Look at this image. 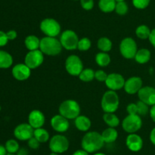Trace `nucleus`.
Masks as SVG:
<instances>
[{
  "label": "nucleus",
  "mask_w": 155,
  "mask_h": 155,
  "mask_svg": "<svg viewBox=\"0 0 155 155\" xmlns=\"http://www.w3.org/2000/svg\"><path fill=\"white\" fill-rule=\"evenodd\" d=\"M104 144L101 134L98 132H88L81 141L82 148L88 153H95L101 150Z\"/></svg>",
  "instance_id": "obj_1"
},
{
  "label": "nucleus",
  "mask_w": 155,
  "mask_h": 155,
  "mask_svg": "<svg viewBox=\"0 0 155 155\" xmlns=\"http://www.w3.org/2000/svg\"><path fill=\"white\" fill-rule=\"evenodd\" d=\"M61 43L60 40L52 36H44L40 40L39 50L44 55L50 56H55L60 54L62 51Z\"/></svg>",
  "instance_id": "obj_2"
},
{
  "label": "nucleus",
  "mask_w": 155,
  "mask_h": 155,
  "mask_svg": "<svg viewBox=\"0 0 155 155\" xmlns=\"http://www.w3.org/2000/svg\"><path fill=\"white\" fill-rule=\"evenodd\" d=\"M80 106L78 102L74 100H64L58 108L59 114L68 119H75L80 114Z\"/></svg>",
  "instance_id": "obj_3"
},
{
  "label": "nucleus",
  "mask_w": 155,
  "mask_h": 155,
  "mask_svg": "<svg viewBox=\"0 0 155 155\" xmlns=\"http://www.w3.org/2000/svg\"><path fill=\"white\" fill-rule=\"evenodd\" d=\"M120 99L116 91H106L102 96L101 100V106L104 112H115L119 108Z\"/></svg>",
  "instance_id": "obj_4"
},
{
  "label": "nucleus",
  "mask_w": 155,
  "mask_h": 155,
  "mask_svg": "<svg viewBox=\"0 0 155 155\" xmlns=\"http://www.w3.org/2000/svg\"><path fill=\"white\" fill-rule=\"evenodd\" d=\"M39 29L46 36L52 37L58 36L61 30V27L58 21L51 18H47L42 20L39 24Z\"/></svg>",
  "instance_id": "obj_5"
},
{
  "label": "nucleus",
  "mask_w": 155,
  "mask_h": 155,
  "mask_svg": "<svg viewBox=\"0 0 155 155\" xmlns=\"http://www.w3.org/2000/svg\"><path fill=\"white\" fill-rule=\"evenodd\" d=\"M138 51L136 40L132 37H126L120 43V52L123 57L127 59H133Z\"/></svg>",
  "instance_id": "obj_6"
},
{
  "label": "nucleus",
  "mask_w": 155,
  "mask_h": 155,
  "mask_svg": "<svg viewBox=\"0 0 155 155\" xmlns=\"http://www.w3.org/2000/svg\"><path fill=\"white\" fill-rule=\"evenodd\" d=\"M80 39L78 35L75 31L72 30H64L61 33L60 36V42L62 47L67 50H75L78 46V43Z\"/></svg>",
  "instance_id": "obj_7"
},
{
  "label": "nucleus",
  "mask_w": 155,
  "mask_h": 155,
  "mask_svg": "<svg viewBox=\"0 0 155 155\" xmlns=\"http://www.w3.org/2000/svg\"><path fill=\"white\" fill-rule=\"evenodd\" d=\"M70 143L68 138L63 135H54L49 140V148L51 152L57 153H64L69 148Z\"/></svg>",
  "instance_id": "obj_8"
},
{
  "label": "nucleus",
  "mask_w": 155,
  "mask_h": 155,
  "mask_svg": "<svg viewBox=\"0 0 155 155\" xmlns=\"http://www.w3.org/2000/svg\"><path fill=\"white\" fill-rule=\"evenodd\" d=\"M142 126V120L138 114L130 115L125 117L122 121V128L126 132L129 134L136 133Z\"/></svg>",
  "instance_id": "obj_9"
},
{
  "label": "nucleus",
  "mask_w": 155,
  "mask_h": 155,
  "mask_svg": "<svg viewBox=\"0 0 155 155\" xmlns=\"http://www.w3.org/2000/svg\"><path fill=\"white\" fill-rule=\"evenodd\" d=\"M65 68L71 75L79 76L84 69L83 61L77 55H71L65 61Z\"/></svg>",
  "instance_id": "obj_10"
},
{
  "label": "nucleus",
  "mask_w": 155,
  "mask_h": 155,
  "mask_svg": "<svg viewBox=\"0 0 155 155\" xmlns=\"http://www.w3.org/2000/svg\"><path fill=\"white\" fill-rule=\"evenodd\" d=\"M44 61V54L40 50L29 51L24 58V63L30 69H35L42 65Z\"/></svg>",
  "instance_id": "obj_11"
},
{
  "label": "nucleus",
  "mask_w": 155,
  "mask_h": 155,
  "mask_svg": "<svg viewBox=\"0 0 155 155\" xmlns=\"http://www.w3.org/2000/svg\"><path fill=\"white\" fill-rule=\"evenodd\" d=\"M34 129L29 123H21L14 129V135L19 141H28L33 137Z\"/></svg>",
  "instance_id": "obj_12"
},
{
  "label": "nucleus",
  "mask_w": 155,
  "mask_h": 155,
  "mask_svg": "<svg viewBox=\"0 0 155 155\" xmlns=\"http://www.w3.org/2000/svg\"><path fill=\"white\" fill-rule=\"evenodd\" d=\"M125 78L122 74L119 73H110L107 75L105 81V85L109 90L114 91H117L122 89L125 84Z\"/></svg>",
  "instance_id": "obj_13"
},
{
  "label": "nucleus",
  "mask_w": 155,
  "mask_h": 155,
  "mask_svg": "<svg viewBox=\"0 0 155 155\" xmlns=\"http://www.w3.org/2000/svg\"><path fill=\"white\" fill-rule=\"evenodd\" d=\"M12 76L16 80L23 81H26L31 75V69L25 63H18L14 65L12 70Z\"/></svg>",
  "instance_id": "obj_14"
},
{
  "label": "nucleus",
  "mask_w": 155,
  "mask_h": 155,
  "mask_svg": "<svg viewBox=\"0 0 155 155\" xmlns=\"http://www.w3.org/2000/svg\"><path fill=\"white\" fill-rule=\"evenodd\" d=\"M50 124H51V128L55 132H60V133L67 132L70 127L69 119L65 118L61 114H57L52 116L50 121Z\"/></svg>",
  "instance_id": "obj_15"
},
{
  "label": "nucleus",
  "mask_w": 155,
  "mask_h": 155,
  "mask_svg": "<svg viewBox=\"0 0 155 155\" xmlns=\"http://www.w3.org/2000/svg\"><path fill=\"white\" fill-rule=\"evenodd\" d=\"M142 84H143V81L140 77L133 76L126 80L124 89L125 92L128 94H138V92L142 88Z\"/></svg>",
  "instance_id": "obj_16"
},
{
  "label": "nucleus",
  "mask_w": 155,
  "mask_h": 155,
  "mask_svg": "<svg viewBox=\"0 0 155 155\" xmlns=\"http://www.w3.org/2000/svg\"><path fill=\"white\" fill-rule=\"evenodd\" d=\"M138 97L148 106L155 105V88L153 87H142L138 92Z\"/></svg>",
  "instance_id": "obj_17"
},
{
  "label": "nucleus",
  "mask_w": 155,
  "mask_h": 155,
  "mask_svg": "<svg viewBox=\"0 0 155 155\" xmlns=\"http://www.w3.org/2000/svg\"><path fill=\"white\" fill-rule=\"evenodd\" d=\"M45 122V117L43 112L39 109H33L29 113L28 123L34 129L42 128Z\"/></svg>",
  "instance_id": "obj_18"
},
{
  "label": "nucleus",
  "mask_w": 155,
  "mask_h": 155,
  "mask_svg": "<svg viewBox=\"0 0 155 155\" xmlns=\"http://www.w3.org/2000/svg\"><path fill=\"white\" fill-rule=\"evenodd\" d=\"M126 144L129 150L133 152H138L143 147V140L138 134H129L126 139Z\"/></svg>",
  "instance_id": "obj_19"
},
{
  "label": "nucleus",
  "mask_w": 155,
  "mask_h": 155,
  "mask_svg": "<svg viewBox=\"0 0 155 155\" xmlns=\"http://www.w3.org/2000/svg\"><path fill=\"white\" fill-rule=\"evenodd\" d=\"M74 125L77 129L80 132H88L92 126V122L89 117L80 115L74 119Z\"/></svg>",
  "instance_id": "obj_20"
},
{
  "label": "nucleus",
  "mask_w": 155,
  "mask_h": 155,
  "mask_svg": "<svg viewBox=\"0 0 155 155\" xmlns=\"http://www.w3.org/2000/svg\"><path fill=\"white\" fill-rule=\"evenodd\" d=\"M13 65V57L8 52L0 50V68L7 69Z\"/></svg>",
  "instance_id": "obj_21"
},
{
  "label": "nucleus",
  "mask_w": 155,
  "mask_h": 155,
  "mask_svg": "<svg viewBox=\"0 0 155 155\" xmlns=\"http://www.w3.org/2000/svg\"><path fill=\"white\" fill-rule=\"evenodd\" d=\"M103 140L104 143H113L118 138V132L117 131L116 128L107 127V129H104L101 133Z\"/></svg>",
  "instance_id": "obj_22"
},
{
  "label": "nucleus",
  "mask_w": 155,
  "mask_h": 155,
  "mask_svg": "<svg viewBox=\"0 0 155 155\" xmlns=\"http://www.w3.org/2000/svg\"><path fill=\"white\" fill-rule=\"evenodd\" d=\"M151 53L149 50L146 48H142L138 50L134 59L139 64H145L151 59Z\"/></svg>",
  "instance_id": "obj_23"
},
{
  "label": "nucleus",
  "mask_w": 155,
  "mask_h": 155,
  "mask_svg": "<svg viewBox=\"0 0 155 155\" xmlns=\"http://www.w3.org/2000/svg\"><path fill=\"white\" fill-rule=\"evenodd\" d=\"M24 45L26 48L29 51H33V50H39L40 46V40L35 35L31 34L28 35L24 40Z\"/></svg>",
  "instance_id": "obj_24"
},
{
  "label": "nucleus",
  "mask_w": 155,
  "mask_h": 155,
  "mask_svg": "<svg viewBox=\"0 0 155 155\" xmlns=\"http://www.w3.org/2000/svg\"><path fill=\"white\" fill-rule=\"evenodd\" d=\"M117 2L115 0H99L98 8L104 13H110L115 10Z\"/></svg>",
  "instance_id": "obj_25"
},
{
  "label": "nucleus",
  "mask_w": 155,
  "mask_h": 155,
  "mask_svg": "<svg viewBox=\"0 0 155 155\" xmlns=\"http://www.w3.org/2000/svg\"><path fill=\"white\" fill-rule=\"evenodd\" d=\"M103 120L108 127L117 128L120 125V119L114 112H104L103 115Z\"/></svg>",
  "instance_id": "obj_26"
},
{
  "label": "nucleus",
  "mask_w": 155,
  "mask_h": 155,
  "mask_svg": "<svg viewBox=\"0 0 155 155\" xmlns=\"http://www.w3.org/2000/svg\"><path fill=\"white\" fill-rule=\"evenodd\" d=\"M97 46L98 50H101V52H104V53H108L110 51L113 46L112 41L106 36H102L99 38L97 43Z\"/></svg>",
  "instance_id": "obj_27"
},
{
  "label": "nucleus",
  "mask_w": 155,
  "mask_h": 155,
  "mask_svg": "<svg viewBox=\"0 0 155 155\" xmlns=\"http://www.w3.org/2000/svg\"><path fill=\"white\" fill-rule=\"evenodd\" d=\"M95 62L100 67H106L110 63V56L107 53L99 52L95 55Z\"/></svg>",
  "instance_id": "obj_28"
},
{
  "label": "nucleus",
  "mask_w": 155,
  "mask_h": 155,
  "mask_svg": "<svg viewBox=\"0 0 155 155\" xmlns=\"http://www.w3.org/2000/svg\"><path fill=\"white\" fill-rule=\"evenodd\" d=\"M33 137L36 138L40 143H45L49 140V133L46 129L43 128L34 129Z\"/></svg>",
  "instance_id": "obj_29"
},
{
  "label": "nucleus",
  "mask_w": 155,
  "mask_h": 155,
  "mask_svg": "<svg viewBox=\"0 0 155 155\" xmlns=\"http://www.w3.org/2000/svg\"><path fill=\"white\" fill-rule=\"evenodd\" d=\"M151 29L145 24H142L136 27V35L138 38L141 40H146L149 38L151 34Z\"/></svg>",
  "instance_id": "obj_30"
},
{
  "label": "nucleus",
  "mask_w": 155,
  "mask_h": 155,
  "mask_svg": "<svg viewBox=\"0 0 155 155\" xmlns=\"http://www.w3.org/2000/svg\"><path fill=\"white\" fill-rule=\"evenodd\" d=\"M95 71H94L92 68H84L81 71V73H80L78 77L80 80L82 81L90 82L93 79H95Z\"/></svg>",
  "instance_id": "obj_31"
},
{
  "label": "nucleus",
  "mask_w": 155,
  "mask_h": 155,
  "mask_svg": "<svg viewBox=\"0 0 155 155\" xmlns=\"http://www.w3.org/2000/svg\"><path fill=\"white\" fill-rule=\"evenodd\" d=\"M6 150L8 153H17L20 149L19 143L15 139H8L5 144Z\"/></svg>",
  "instance_id": "obj_32"
},
{
  "label": "nucleus",
  "mask_w": 155,
  "mask_h": 155,
  "mask_svg": "<svg viewBox=\"0 0 155 155\" xmlns=\"http://www.w3.org/2000/svg\"><path fill=\"white\" fill-rule=\"evenodd\" d=\"M115 12L119 15H125L127 14L129 11V7L127 3L125 1L117 2L116 7H115Z\"/></svg>",
  "instance_id": "obj_33"
},
{
  "label": "nucleus",
  "mask_w": 155,
  "mask_h": 155,
  "mask_svg": "<svg viewBox=\"0 0 155 155\" xmlns=\"http://www.w3.org/2000/svg\"><path fill=\"white\" fill-rule=\"evenodd\" d=\"M91 46H92V42H91L90 39H89L88 37H83L79 40L77 49L80 51L85 52L89 50L91 48Z\"/></svg>",
  "instance_id": "obj_34"
},
{
  "label": "nucleus",
  "mask_w": 155,
  "mask_h": 155,
  "mask_svg": "<svg viewBox=\"0 0 155 155\" xmlns=\"http://www.w3.org/2000/svg\"><path fill=\"white\" fill-rule=\"evenodd\" d=\"M136 105H137V109H138V115L140 116H143V115H146L149 112V107L148 105L142 102V100H139V101L136 102Z\"/></svg>",
  "instance_id": "obj_35"
},
{
  "label": "nucleus",
  "mask_w": 155,
  "mask_h": 155,
  "mask_svg": "<svg viewBox=\"0 0 155 155\" xmlns=\"http://www.w3.org/2000/svg\"><path fill=\"white\" fill-rule=\"evenodd\" d=\"M151 0H133V5L137 9H145L149 5Z\"/></svg>",
  "instance_id": "obj_36"
},
{
  "label": "nucleus",
  "mask_w": 155,
  "mask_h": 155,
  "mask_svg": "<svg viewBox=\"0 0 155 155\" xmlns=\"http://www.w3.org/2000/svg\"><path fill=\"white\" fill-rule=\"evenodd\" d=\"M107 75H108V74H107L104 70L101 69L97 70L95 72V78L96 79L97 81L101 82H105L106 79H107Z\"/></svg>",
  "instance_id": "obj_37"
},
{
  "label": "nucleus",
  "mask_w": 155,
  "mask_h": 155,
  "mask_svg": "<svg viewBox=\"0 0 155 155\" xmlns=\"http://www.w3.org/2000/svg\"><path fill=\"white\" fill-rule=\"evenodd\" d=\"M80 5L84 10L90 11L94 8V0H80Z\"/></svg>",
  "instance_id": "obj_38"
},
{
  "label": "nucleus",
  "mask_w": 155,
  "mask_h": 155,
  "mask_svg": "<svg viewBox=\"0 0 155 155\" xmlns=\"http://www.w3.org/2000/svg\"><path fill=\"white\" fill-rule=\"evenodd\" d=\"M27 144H28L29 147H30L31 149H33V150H36V149H38L39 147L40 142L35 137H32L30 139H29L27 141Z\"/></svg>",
  "instance_id": "obj_39"
},
{
  "label": "nucleus",
  "mask_w": 155,
  "mask_h": 155,
  "mask_svg": "<svg viewBox=\"0 0 155 155\" xmlns=\"http://www.w3.org/2000/svg\"><path fill=\"white\" fill-rule=\"evenodd\" d=\"M127 112H128V114H130V115H135V114H137L138 109L136 103H130V104H128V106H127Z\"/></svg>",
  "instance_id": "obj_40"
},
{
  "label": "nucleus",
  "mask_w": 155,
  "mask_h": 155,
  "mask_svg": "<svg viewBox=\"0 0 155 155\" xmlns=\"http://www.w3.org/2000/svg\"><path fill=\"white\" fill-rule=\"evenodd\" d=\"M8 39L7 37L5 32L0 30V47L5 46L8 43Z\"/></svg>",
  "instance_id": "obj_41"
},
{
  "label": "nucleus",
  "mask_w": 155,
  "mask_h": 155,
  "mask_svg": "<svg viewBox=\"0 0 155 155\" xmlns=\"http://www.w3.org/2000/svg\"><path fill=\"white\" fill-rule=\"evenodd\" d=\"M6 35L8 40H15L18 36V33L15 30H10L6 32Z\"/></svg>",
  "instance_id": "obj_42"
},
{
  "label": "nucleus",
  "mask_w": 155,
  "mask_h": 155,
  "mask_svg": "<svg viewBox=\"0 0 155 155\" xmlns=\"http://www.w3.org/2000/svg\"><path fill=\"white\" fill-rule=\"evenodd\" d=\"M148 40H149V42L151 43V45L155 48V28L151 30V34H150Z\"/></svg>",
  "instance_id": "obj_43"
},
{
  "label": "nucleus",
  "mask_w": 155,
  "mask_h": 155,
  "mask_svg": "<svg viewBox=\"0 0 155 155\" xmlns=\"http://www.w3.org/2000/svg\"><path fill=\"white\" fill-rule=\"evenodd\" d=\"M149 114H150V116H151V119L153 120V122H155V105H153L151 106V109L149 110Z\"/></svg>",
  "instance_id": "obj_44"
},
{
  "label": "nucleus",
  "mask_w": 155,
  "mask_h": 155,
  "mask_svg": "<svg viewBox=\"0 0 155 155\" xmlns=\"http://www.w3.org/2000/svg\"><path fill=\"white\" fill-rule=\"evenodd\" d=\"M150 140H151V142L155 145V127L151 130V133H150Z\"/></svg>",
  "instance_id": "obj_45"
},
{
  "label": "nucleus",
  "mask_w": 155,
  "mask_h": 155,
  "mask_svg": "<svg viewBox=\"0 0 155 155\" xmlns=\"http://www.w3.org/2000/svg\"><path fill=\"white\" fill-rule=\"evenodd\" d=\"M72 155H89L88 152H86V150H84L83 149L82 150H77L73 153Z\"/></svg>",
  "instance_id": "obj_46"
},
{
  "label": "nucleus",
  "mask_w": 155,
  "mask_h": 155,
  "mask_svg": "<svg viewBox=\"0 0 155 155\" xmlns=\"http://www.w3.org/2000/svg\"><path fill=\"white\" fill-rule=\"evenodd\" d=\"M17 155H28V150L26 148H20Z\"/></svg>",
  "instance_id": "obj_47"
},
{
  "label": "nucleus",
  "mask_w": 155,
  "mask_h": 155,
  "mask_svg": "<svg viewBox=\"0 0 155 155\" xmlns=\"http://www.w3.org/2000/svg\"><path fill=\"white\" fill-rule=\"evenodd\" d=\"M8 153L5 147L2 144H0V155H6Z\"/></svg>",
  "instance_id": "obj_48"
},
{
  "label": "nucleus",
  "mask_w": 155,
  "mask_h": 155,
  "mask_svg": "<svg viewBox=\"0 0 155 155\" xmlns=\"http://www.w3.org/2000/svg\"><path fill=\"white\" fill-rule=\"evenodd\" d=\"M94 155H106V154L105 153H95Z\"/></svg>",
  "instance_id": "obj_49"
},
{
  "label": "nucleus",
  "mask_w": 155,
  "mask_h": 155,
  "mask_svg": "<svg viewBox=\"0 0 155 155\" xmlns=\"http://www.w3.org/2000/svg\"><path fill=\"white\" fill-rule=\"evenodd\" d=\"M50 155H59V153H54V152H51V153H50Z\"/></svg>",
  "instance_id": "obj_50"
},
{
  "label": "nucleus",
  "mask_w": 155,
  "mask_h": 155,
  "mask_svg": "<svg viewBox=\"0 0 155 155\" xmlns=\"http://www.w3.org/2000/svg\"><path fill=\"white\" fill-rule=\"evenodd\" d=\"M6 155H17V154H15V153H8Z\"/></svg>",
  "instance_id": "obj_51"
},
{
  "label": "nucleus",
  "mask_w": 155,
  "mask_h": 155,
  "mask_svg": "<svg viewBox=\"0 0 155 155\" xmlns=\"http://www.w3.org/2000/svg\"><path fill=\"white\" fill-rule=\"evenodd\" d=\"M116 2H122V1H125V0H115Z\"/></svg>",
  "instance_id": "obj_52"
},
{
  "label": "nucleus",
  "mask_w": 155,
  "mask_h": 155,
  "mask_svg": "<svg viewBox=\"0 0 155 155\" xmlns=\"http://www.w3.org/2000/svg\"><path fill=\"white\" fill-rule=\"evenodd\" d=\"M1 109H2V107H1V106H0V111H1Z\"/></svg>",
  "instance_id": "obj_53"
},
{
  "label": "nucleus",
  "mask_w": 155,
  "mask_h": 155,
  "mask_svg": "<svg viewBox=\"0 0 155 155\" xmlns=\"http://www.w3.org/2000/svg\"><path fill=\"white\" fill-rule=\"evenodd\" d=\"M74 1H77V0H74Z\"/></svg>",
  "instance_id": "obj_54"
}]
</instances>
